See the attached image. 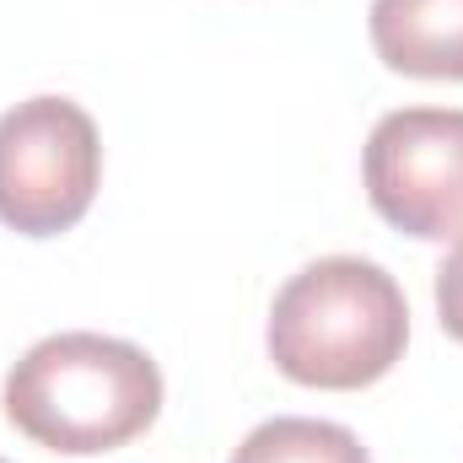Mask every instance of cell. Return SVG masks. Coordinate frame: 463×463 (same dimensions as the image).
I'll list each match as a JSON object with an SVG mask.
<instances>
[{
  "label": "cell",
  "instance_id": "6da1fadb",
  "mask_svg": "<svg viewBox=\"0 0 463 463\" xmlns=\"http://www.w3.org/2000/svg\"><path fill=\"white\" fill-rule=\"evenodd\" d=\"M162 415V372L129 340L92 329L49 335L5 377V420L71 458L114 453Z\"/></svg>",
  "mask_w": 463,
  "mask_h": 463
},
{
  "label": "cell",
  "instance_id": "7a4b0ae2",
  "mask_svg": "<svg viewBox=\"0 0 463 463\" xmlns=\"http://www.w3.org/2000/svg\"><path fill=\"white\" fill-rule=\"evenodd\" d=\"M410 340V302L372 259H318L291 275L269 307V361L302 383L350 393L393 372Z\"/></svg>",
  "mask_w": 463,
  "mask_h": 463
},
{
  "label": "cell",
  "instance_id": "3957f363",
  "mask_svg": "<svg viewBox=\"0 0 463 463\" xmlns=\"http://www.w3.org/2000/svg\"><path fill=\"white\" fill-rule=\"evenodd\" d=\"M103 140L71 98H27L0 114V222L22 237H60L98 200Z\"/></svg>",
  "mask_w": 463,
  "mask_h": 463
},
{
  "label": "cell",
  "instance_id": "277c9868",
  "mask_svg": "<svg viewBox=\"0 0 463 463\" xmlns=\"http://www.w3.org/2000/svg\"><path fill=\"white\" fill-rule=\"evenodd\" d=\"M361 178L383 222L420 242H463V109H399L366 135Z\"/></svg>",
  "mask_w": 463,
  "mask_h": 463
},
{
  "label": "cell",
  "instance_id": "5b68a950",
  "mask_svg": "<svg viewBox=\"0 0 463 463\" xmlns=\"http://www.w3.org/2000/svg\"><path fill=\"white\" fill-rule=\"evenodd\" d=\"M366 27L388 71L463 81V0H372Z\"/></svg>",
  "mask_w": 463,
  "mask_h": 463
},
{
  "label": "cell",
  "instance_id": "8992f818",
  "mask_svg": "<svg viewBox=\"0 0 463 463\" xmlns=\"http://www.w3.org/2000/svg\"><path fill=\"white\" fill-rule=\"evenodd\" d=\"M232 463H372L361 437L335 420H307V415H275L242 437Z\"/></svg>",
  "mask_w": 463,
  "mask_h": 463
},
{
  "label": "cell",
  "instance_id": "52a82bcc",
  "mask_svg": "<svg viewBox=\"0 0 463 463\" xmlns=\"http://www.w3.org/2000/svg\"><path fill=\"white\" fill-rule=\"evenodd\" d=\"M437 313H442V329L463 345V242L437 269Z\"/></svg>",
  "mask_w": 463,
  "mask_h": 463
},
{
  "label": "cell",
  "instance_id": "ba28073f",
  "mask_svg": "<svg viewBox=\"0 0 463 463\" xmlns=\"http://www.w3.org/2000/svg\"><path fill=\"white\" fill-rule=\"evenodd\" d=\"M0 463H5V458H0Z\"/></svg>",
  "mask_w": 463,
  "mask_h": 463
}]
</instances>
